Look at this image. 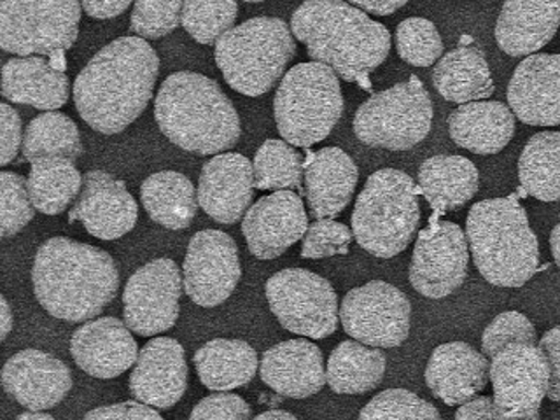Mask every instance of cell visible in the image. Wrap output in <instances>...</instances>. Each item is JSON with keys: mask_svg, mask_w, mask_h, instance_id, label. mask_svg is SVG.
<instances>
[{"mask_svg": "<svg viewBox=\"0 0 560 420\" xmlns=\"http://www.w3.org/2000/svg\"><path fill=\"white\" fill-rule=\"evenodd\" d=\"M160 58L142 37H119L88 61L74 83V104L88 127L104 136L127 130L148 107Z\"/></svg>", "mask_w": 560, "mask_h": 420, "instance_id": "obj_1", "label": "cell"}, {"mask_svg": "<svg viewBox=\"0 0 560 420\" xmlns=\"http://www.w3.org/2000/svg\"><path fill=\"white\" fill-rule=\"evenodd\" d=\"M34 293L55 319L84 323L101 315L119 289L109 253L67 236H52L35 254Z\"/></svg>", "mask_w": 560, "mask_h": 420, "instance_id": "obj_2", "label": "cell"}, {"mask_svg": "<svg viewBox=\"0 0 560 420\" xmlns=\"http://www.w3.org/2000/svg\"><path fill=\"white\" fill-rule=\"evenodd\" d=\"M291 31L312 60L349 83L366 81L390 51L389 31L347 0H305L291 18Z\"/></svg>", "mask_w": 560, "mask_h": 420, "instance_id": "obj_3", "label": "cell"}, {"mask_svg": "<svg viewBox=\"0 0 560 420\" xmlns=\"http://www.w3.org/2000/svg\"><path fill=\"white\" fill-rule=\"evenodd\" d=\"M154 118L172 144L197 153H223L241 140V118L214 79L180 70L168 75L154 102Z\"/></svg>", "mask_w": 560, "mask_h": 420, "instance_id": "obj_4", "label": "cell"}, {"mask_svg": "<svg viewBox=\"0 0 560 420\" xmlns=\"http://www.w3.org/2000/svg\"><path fill=\"white\" fill-rule=\"evenodd\" d=\"M466 236L481 277L499 288H522L539 267V244L515 197L481 200L469 210Z\"/></svg>", "mask_w": 560, "mask_h": 420, "instance_id": "obj_5", "label": "cell"}, {"mask_svg": "<svg viewBox=\"0 0 560 420\" xmlns=\"http://www.w3.org/2000/svg\"><path fill=\"white\" fill-rule=\"evenodd\" d=\"M294 55L293 31L280 18H253L215 43V63L224 81L247 96L270 92Z\"/></svg>", "mask_w": 560, "mask_h": 420, "instance_id": "obj_6", "label": "cell"}, {"mask_svg": "<svg viewBox=\"0 0 560 420\" xmlns=\"http://www.w3.org/2000/svg\"><path fill=\"white\" fill-rule=\"evenodd\" d=\"M420 223L419 197L410 175L382 168L368 177L352 212L355 242L376 258L407 249Z\"/></svg>", "mask_w": 560, "mask_h": 420, "instance_id": "obj_7", "label": "cell"}, {"mask_svg": "<svg viewBox=\"0 0 560 420\" xmlns=\"http://www.w3.org/2000/svg\"><path fill=\"white\" fill-rule=\"evenodd\" d=\"M343 113L340 81L320 61L298 63L280 81L273 101L277 130L289 144L311 148L331 133Z\"/></svg>", "mask_w": 560, "mask_h": 420, "instance_id": "obj_8", "label": "cell"}, {"mask_svg": "<svg viewBox=\"0 0 560 420\" xmlns=\"http://www.w3.org/2000/svg\"><path fill=\"white\" fill-rule=\"evenodd\" d=\"M433 125V104L419 79L375 93L354 116V133L364 145L408 151L420 144Z\"/></svg>", "mask_w": 560, "mask_h": 420, "instance_id": "obj_9", "label": "cell"}, {"mask_svg": "<svg viewBox=\"0 0 560 420\" xmlns=\"http://www.w3.org/2000/svg\"><path fill=\"white\" fill-rule=\"evenodd\" d=\"M81 0H0V46L18 57L55 55L78 40Z\"/></svg>", "mask_w": 560, "mask_h": 420, "instance_id": "obj_10", "label": "cell"}, {"mask_svg": "<svg viewBox=\"0 0 560 420\" xmlns=\"http://www.w3.org/2000/svg\"><path fill=\"white\" fill-rule=\"evenodd\" d=\"M268 305L282 328L300 337H331L337 331L338 298L324 277L303 268L277 271L265 285Z\"/></svg>", "mask_w": 560, "mask_h": 420, "instance_id": "obj_11", "label": "cell"}, {"mask_svg": "<svg viewBox=\"0 0 560 420\" xmlns=\"http://www.w3.org/2000/svg\"><path fill=\"white\" fill-rule=\"evenodd\" d=\"M410 320L407 294L384 280L350 289L340 306V323L347 335L378 349L401 346L410 335Z\"/></svg>", "mask_w": 560, "mask_h": 420, "instance_id": "obj_12", "label": "cell"}, {"mask_svg": "<svg viewBox=\"0 0 560 420\" xmlns=\"http://www.w3.org/2000/svg\"><path fill=\"white\" fill-rule=\"evenodd\" d=\"M183 277L177 262L158 258L130 277L122 293V315L131 331L154 337L174 328L179 319Z\"/></svg>", "mask_w": 560, "mask_h": 420, "instance_id": "obj_13", "label": "cell"}, {"mask_svg": "<svg viewBox=\"0 0 560 420\" xmlns=\"http://www.w3.org/2000/svg\"><path fill=\"white\" fill-rule=\"evenodd\" d=\"M490 382L501 419H538L550 368L541 347L513 343L492 358Z\"/></svg>", "mask_w": 560, "mask_h": 420, "instance_id": "obj_14", "label": "cell"}, {"mask_svg": "<svg viewBox=\"0 0 560 420\" xmlns=\"http://www.w3.org/2000/svg\"><path fill=\"white\" fill-rule=\"evenodd\" d=\"M184 291L192 303L214 308L232 296L242 277L235 241L219 230L192 235L184 258Z\"/></svg>", "mask_w": 560, "mask_h": 420, "instance_id": "obj_15", "label": "cell"}, {"mask_svg": "<svg viewBox=\"0 0 560 420\" xmlns=\"http://www.w3.org/2000/svg\"><path fill=\"white\" fill-rule=\"evenodd\" d=\"M468 236L451 221L424 230L411 254V288L433 300L454 293L468 277Z\"/></svg>", "mask_w": 560, "mask_h": 420, "instance_id": "obj_16", "label": "cell"}, {"mask_svg": "<svg viewBox=\"0 0 560 420\" xmlns=\"http://www.w3.org/2000/svg\"><path fill=\"white\" fill-rule=\"evenodd\" d=\"M306 228L308 218L302 198L284 189L256 201L242 221L247 247L258 259L279 258L305 236Z\"/></svg>", "mask_w": 560, "mask_h": 420, "instance_id": "obj_17", "label": "cell"}, {"mask_svg": "<svg viewBox=\"0 0 560 420\" xmlns=\"http://www.w3.org/2000/svg\"><path fill=\"white\" fill-rule=\"evenodd\" d=\"M139 218V207L121 180L107 172L92 171L84 175L69 221H81L90 235L101 241H116L131 232Z\"/></svg>", "mask_w": 560, "mask_h": 420, "instance_id": "obj_18", "label": "cell"}, {"mask_svg": "<svg viewBox=\"0 0 560 420\" xmlns=\"http://www.w3.org/2000/svg\"><path fill=\"white\" fill-rule=\"evenodd\" d=\"M508 104L530 127L560 125V55L534 52L516 66L508 84Z\"/></svg>", "mask_w": 560, "mask_h": 420, "instance_id": "obj_19", "label": "cell"}, {"mask_svg": "<svg viewBox=\"0 0 560 420\" xmlns=\"http://www.w3.org/2000/svg\"><path fill=\"white\" fill-rule=\"evenodd\" d=\"M188 389V363L174 338H154L140 349L130 375V394L158 410H171Z\"/></svg>", "mask_w": 560, "mask_h": 420, "instance_id": "obj_20", "label": "cell"}, {"mask_svg": "<svg viewBox=\"0 0 560 420\" xmlns=\"http://www.w3.org/2000/svg\"><path fill=\"white\" fill-rule=\"evenodd\" d=\"M2 385L26 410H51L72 389V373L55 355L25 349L8 359L2 370Z\"/></svg>", "mask_w": 560, "mask_h": 420, "instance_id": "obj_21", "label": "cell"}, {"mask_svg": "<svg viewBox=\"0 0 560 420\" xmlns=\"http://www.w3.org/2000/svg\"><path fill=\"white\" fill-rule=\"evenodd\" d=\"M127 323L116 317H98L75 329L70 352L84 373L110 381L130 370L139 358V347Z\"/></svg>", "mask_w": 560, "mask_h": 420, "instance_id": "obj_22", "label": "cell"}, {"mask_svg": "<svg viewBox=\"0 0 560 420\" xmlns=\"http://www.w3.org/2000/svg\"><path fill=\"white\" fill-rule=\"evenodd\" d=\"M254 188L253 163L244 154H218L201 168L198 203L207 215L230 226L249 210Z\"/></svg>", "mask_w": 560, "mask_h": 420, "instance_id": "obj_23", "label": "cell"}, {"mask_svg": "<svg viewBox=\"0 0 560 420\" xmlns=\"http://www.w3.org/2000/svg\"><path fill=\"white\" fill-rule=\"evenodd\" d=\"M490 381L487 355L464 341L436 347L425 368V384L438 399L455 407L475 398Z\"/></svg>", "mask_w": 560, "mask_h": 420, "instance_id": "obj_24", "label": "cell"}, {"mask_svg": "<svg viewBox=\"0 0 560 420\" xmlns=\"http://www.w3.org/2000/svg\"><path fill=\"white\" fill-rule=\"evenodd\" d=\"M261 381L285 398L303 399L319 393L326 384L323 352L312 341H282L265 350L259 363Z\"/></svg>", "mask_w": 560, "mask_h": 420, "instance_id": "obj_25", "label": "cell"}, {"mask_svg": "<svg viewBox=\"0 0 560 420\" xmlns=\"http://www.w3.org/2000/svg\"><path fill=\"white\" fill-rule=\"evenodd\" d=\"M559 26L560 0H504L495 43L510 57H529L556 37Z\"/></svg>", "mask_w": 560, "mask_h": 420, "instance_id": "obj_26", "label": "cell"}, {"mask_svg": "<svg viewBox=\"0 0 560 420\" xmlns=\"http://www.w3.org/2000/svg\"><path fill=\"white\" fill-rule=\"evenodd\" d=\"M354 160L340 148H324L305 168V192L314 219L335 218L349 206L358 186Z\"/></svg>", "mask_w": 560, "mask_h": 420, "instance_id": "obj_27", "label": "cell"}, {"mask_svg": "<svg viewBox=\"0 0 560 420\" xmlns=\"http://www.w3.org/2000/svg\"><path fill=\"white\" fill-rule=\"evenodd\" d=\"M448 133L471 153L498 154L515 136V114L501 102H468L448 116Z\"/></svg>", "mask_w": 560, "mask_h": 420, "instance_id": "obj_28", "label": "cell"}, {"mask_svg": "<svg viewBox=\"0 0 560 420\" xmlns=\"http://www.w3.org/2000/svg\"><path fill=\"white\" fill-rule=\"evenodd\" d=\"M2 95L14 104L57 110L69 98V79L46 58H13L2 69Z\"/></svg>", "mask_w": 560, "mask_h": 420, "instance_id": "obj_29", "label": "cell"}, {"mask_svg": "<svg viewBox=\"0 0 560 420\" xmlns=\"http://www.w3.org/2000/svg\"><path fill=\"white\" fill-rule=\"evenodd\" d=\"M478 183L475 163L455 154L428 158L419 168L420 191L436 214L466 206L477 195Z\"/></svg>", "mask_w": 560, "mask_h": 420, "instance_id": "obj_30", "label": "cell"}, {"mask_svg": "<svg viewBox=\"0 0 560 420\" xmlns=\"http://www.w3.org/2000/svg\"><path fill=\"white\" fill-rule=\"evenodd\" d=\"M433 84L445 101L455 104L489 98L494 93L486 55L475 46H460L443 55L434 67Z\"/></svg>", "mask_w": 560, "mask_h": 420, "instance_id": "obj_31", "label": "cell"}, {"mask_svg": "<svg viewBox=\"0 0 560 420\" xmlns=\"http://www.w3.org/2000/svg\"><path fill=\"white\" fill-rule=\"evenodd\" d=\"M256 350L242 340L215 338L195 354V368L201 384L210 390H233L253 381L258 372Z\"/></svg>", "mask_w": 560, "mask_h": 420, "instance_id": "obj_32", "label": "cell"}, {"mask_svg": "<svg viewBox=\"0 0 560 420\" xmlns=\"http://www.w3.org/2000/svg\"><path fill=\"white\" fill-rule=\"evenodd\" d=\"M142 206L154 223L168 230L191 226L197 215L198 195L191 180L179 172H156L140 186Z\"/></svg>", "mask_w": 560, "mask_h": 420, "instance_id": "obj_33", "label": "cell"}, {"mask_svg": "<svg viewBox=\"0 0 560 420\" xmlns=\"http://www.w3.org/2000/svg\"><path fill=\"white\" fill-rule=\"evenodd\" d=\"M387 359L384 352L366 343L341 341L329 355L326 381L332 393L366 394L381 385Z\"/></svg>", "mask_w": 560, "mask_h": 420, "instance_id": "obj_34", "label": "cell"}, {"mask_svg": "<svg viewBox=\"0 0 560 420\" xmlns=\"http://www.w3.org/2000/svg\"><path fill=\"white\" fill-rule=\"evenodd\" d=\"M28 174V192L35 209L46 215H58L79 197L83 177L74 160L63 156L37 158Z\"/></svg>", "mask_w": 560, "mask_h": 420, "instance_id": "obj_35", "label": "cell"}, {"mask_svg": "<svg viewBox=\"0 0 560 420\" xmlns=\"http://www.w3.org/2000/svg\"><path fill=\"white\" fill-rule=\"evenodd\" d=\"M518 180L536 200H560V131H539L527 140L518 158Z\"/></svg>", "mask_w": 560, "mask_h": 420, "instance_id": "obj_36", "label": "cell"}, {"mask_svg": "<svg viewBox=\"0 0 560 420\" xmlns=\"http://www.w3.org/2000/svg\"><path fill=\"white\" fill-rule=\"evenodd\" d=\"M22 153L25 160L63 156L78 160L83 144L75 122L61 113H43L32 119L23 136Z\"/></svg>", "mask_w": 560, "mask_h": 420, "instance_id": "obj_37", "label": "cell"}, {"mask_svg": "<svg viewBox=\"0 0 560 420\" xmlns=\"http://www.w3.org/2000/svg\"><path fill=\"white\" fill-rule=\"evenodd\" d=\"M254 186L258 189L300 188L302 184V154L288 142L268 139L254 156Z\"/></svg>", "mask_w": 560, "mask_h": 420, "instance_id": "obj_38", "label": "cell"}, {"mask_svg": "<svg viewBox=\"0 0 560 420\" xmlns=\"http://www.w3.org/2000/svg\"><path fill=\"white\" fill-rule=\"evenodd\" d=\"M236 14V0H186L180 23L197 43L215 44L233 28Z\"/></svg>", "mask_w": 560, "mask_h": 420, "instance_id": "obj_39", "label": "cell"}, {"mask_svg": "<svg viewBox=\"0 0 560 420\" xmlns=\"http://www.w3.org/2000/svg\"><path fill=\"white\" fill-rule=\"evenodd\" d=\"M396 48L410 66H433L443 55L442 35L425 18H408L396 28Z\"/></svg>", "mask_w": 560, "mask_h": 420, "instance_id": "obj_40", "label": "cell"}, {"mask_svg": "<svg viewBox=\"0 0 560 420\" xmlns=\"http://www.w3.org/2000/svg\"><path fill=\"white\" fill-rule=\"evenodd\" d=\"M0 235L2 238L16 235L35 214L34 201L28 192L25 177L14 172L4 171L0 174Z\"/></svg>", "mask_w": 560, "mask_h": 420, "instance_id": "obj_41", "label": "cell"}, {"mask_svg": "<svg viewBox=\"0 0 560 420\" xmlns=\"http://www.w3.org/2000/svg\"><path fill=\"white\" fill-rule=\"evenodd\" d=\"M186 0H136L130 31L142 39H162L179 26Z\"/></svg>", "mask_w": 560, "mask_h": 420, "instance_id": "obj_42", "label": "cell"}, {"mask_svg": "<svg viewBox=\"0 0 560 420\" xmlns=\"http://www.w3.org/2000/svg\"><path fill=\"white\" fill-rule=\"evenodd\" d=\"M438 408L407 389L376 394L359 413V419H440Z\"/></svg>", "mask_w": 560, "mask_h": 420, "instance_id": "obj_43", "label": "cell"}, {"mask_svg": "<svg viewBox=\"0 0 560 420\" xmlns=\"http://www.w3.org/2000/svg\"><path fill=\"white\" fill-rule=\"evenodd\" d=\"M513 343L536 346V329L521 312H503L487 326L481 335V350L487 358L492 359Z\"/></svg>", "mask_w": 560, "mask_h": 420, "instance_id": "obj_44", "label": "cell"}, {"mask_svg": "<svg viewBox=\"0 0 560 420\" xmlns=\"http://www.w3.org/2000/svg\"><path fill=\"white\" fill-rule=\"evenodd\" d=\"M352 241L354 232H350L347 224L337 223L329 218L315 219L303 236L302 258L320 259L335 254H347Z\"/></svg>", "mask_w": 560, "mask_h": 420, "instance_id": "obj_45", "label": "cell"}, {"mask_svg": "<svg viewBox=\"0 0 560 420\" xmlns=\"http://www.w3.org/2000/svg\"><path fill=\"white\" fill-rule=\"evenodd\" d=\"M250 417H253V411L241 396L226 394V390H219L218 394L201 399L197 407L192 408L189 419L244 420L250 419Z\"/></svg>", "mask_w": 560, "mask_h": 420, "instance_id": "obj_46", "label": "cell"}, {"mask_svg": "<svg viewBox=\"0 0 560 420\" xmlns=\"http://www.w3.org/2000/svg\"><path fill=\"white\" fill-rule=\"evenodd\" d=\"M0 118H2V151L0 163L9 165L16 158L18 149L23 144L22 118L9 104L0 105Z\"/></svg>", "mask_w": 560, "mask_h": 420, "instance_id": "obj_47", "label": "cell"}, {"mask_svg": "<svg viewBox=\"0 0 560 420\" xmlns=\"http://www.w3.org/2000/svg\"><path fill=\"white\" fill-rule=\"evenodd\" d=\"M84 419H162L158 413V408L149 407L145 402L125 401L116 402V405H107V407L95 408L88 411Z\"/></svg>", "mask_w": 560, "mask_h": 420, "instance_id": "obj_48", "label": "cell"}, {"mask_svg": "<svg viewBox=\"0 0 560 420\" xmlns=\"http://www.w3.org/2000/svg\"><path fill=\"white\" fill-rule=\"evenodd\" d=\"M539 347L547 355L548 368H550L547 396L551 401L560 402V326L545 332Z\"/></svg>", "mask_w": 560, "mask_h": 420, "instance_id": "obj_49", "label": "cell"}, {"mask_svg": "<svg viewBox=\"0 0 560 420\" xmlns=\"http://www.w3.org/2000/svg\"><path fill=\"white\" fill-rule=\"evenodd\" d=\"M455 419H501L494 398L480 396L463 402L459 410L455 411Z\"/></svg>", "mask_w": 560, "mask_h": 420, "instance_id": "obj_50", "label": "cell"}, {"mask_svg": "<svg viewBox=\"0 0 560 420\" xmlns=\"http://www.w3.org/2000/svg\"><path fill=\"white\" fill-rule=\"evenodd\" d=\"M131 0H81L84 13L96 20H109L127 11Z\"/></svg>", "mask_w": 560, "mask_h": 420, "instance_id": "obj_51", "label": "cell"}, {"mask_svg": "<svg viewBox=\"0 0 560 420\" xmlns=\"http://www.w3.org/2000/svg\"><path fill=\"white\" fill-rule=\"evenodd\" d=\"M408 2L410 0H350V4L358 5L366 13L378 14V16H389L402 5H407Z\"/></svg>", "mask_w": 560, "mask_h": 420, "instance_id": "obj_52", "label": "cell"}, {"mask_svg": "<svg viewBox=\"0 0 560 420\" xmlns=\"http://www.w3.org/2000/svg\"><path fill=\"white\" fill-rule=\"evenodd\" d=\"M0 305H2V324H0V340L4 341L5 338L9 337V332L13 329L14 326V317L13 312H11V306H9L8 300L5 296L0 298Z\"/></svg>", "mask_w": 560, "mask_h": 420, "instance_id": "obj_53", "label": "cell"}, {"mask_svg": "<svg viewBox=\"0 0 560 420\" xmlns=\"http://www.w3.org/2000/svg\"><path fill=\"white\" fill-rule=\"evenodd\" d=\"M550 247L553 259H556L557 267L560 268V223L551 230Z\"/></svg>", "mask_w": 560, "mask_h": 420, "instance_id": "obj_54", "label": "cell"}, {"mask_svg": "<svg viewBox=\"0 0 560 420\" xmlns=\"http://www.w3.org/2000/svg\"><path fill=\"white\" fill-rule=\"evenodd\" d=\"M256 419H258V420H265V419L294 420V419H296V416H294V413H289V411H284V410H268V411H262V413H259V416H256Z\"/></svg>", "mask_w": 560, "mask_h": 420, "instance_id": "obj_55", "label": "cell"}, {"mask_svg": "<svg viewBox=\"0 0 560 420\" xmlns=\"http://www.w3.org/2000/svg\"><path fill=\"white\" fill-rule=\"evenodd\" d=\"M20 420H51V413L46 410H26L25 413L18 416Z\"/></svg>", "mask_w": 560, "mask_h": 420, "instance_id": "obj_56", "label": "cell"}, {"mask_svg": "<svg viewBox=\"0 0 560 420\" xmlns=\"http://www.w3.org/2000/svg\"><path fill=\"white\" fill-rule=\"evenodd\" d=\"M244 2H262V0H244Z\"/></svg>", "mask_w": 560, "mask_h": 420, "instance_id": "obj_57", "label": "cell"}]
</instances>
